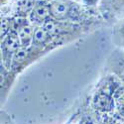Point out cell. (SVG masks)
<instances>
[{"label": "cell", "mask_w": 124, "mask_h": 124, "mask_svg": "<svg viewBox=\"0 0 124 124\" xmlns=\"http://www.w3.org/2000/svg\"><path fill=\"white\" fill-rule=\"evenodd\" d=\"M50 13V8L48 6H46L45 4H39L38 6L35 7L33 14H32V19L35 21L39 22L40 20L45 19Z\"/></svg>", "instance_id": "cell-1"}, {"label": "cell", "mask_w": 124, "mask_h": 124, "mask_svg": "<svg viewBox=\"0 0 124 124\" xmlns=\"http://www.w3.org/2000/svg\"><path fill=\"white\" fill-rule=\"evenodd\" d=\"M68 5L64 2H55L51 6V12L55 17L62 18L68 13Z\"/></svg>", "instance_id": "cell-2"}, {"label": "cell", "mask_w": 124, "mask_h": 124, "mask_svg": "<svg viewBox=\"0 0 124 124\" xmlns=\"http://www.w3.org/2000/svg\"><path fill=\"white\" fill-rule=\"evenodd\" d=\"M31 37H32V29L29 26H25L19 31V39L23 44H28Z\"/></svg>", "instance_id": "cell-3"}, {"label": "cell", "mask_w": 124, "mask_h": 124, "mask_svg": "<svg viewBox=\"0 0 124 124\" xmlns=\"http://www.w3.org/2000/svg\"><path fill=\"white\" fill-rule=\"evenodd\" d=\"M20 43H19V39L16 36H10L7 38V40L5 41V46L7 48L8 51L10 52H14L18 49Z\"/></svg>", "instance_id": "cell-4"}, {"label": "cell", "mask_w": 124, "mask_h": 124, "mask_svg": "<svg viewBox=\"0 0 124 124\" xmlns=\"http://www.w3.org/2000/svg\"><path fill=\"white\" fill-rule=\"evenodd\" d=\"M33 5H34L33 0H19L18 2V8L22 12H27L29 10H31L33 8Z\"/></svg>", "instance_id": "cell-5"}, {"label": "cell", "mask_w": 124, "mask_h": 124, "mask_svg": "<svg viewBox=\"0 0 124 124\" xmlns=\"http://www.w3.org/2000/svg\"><path fill=\"white\" fill-rule=\"evenodd\" d=\"M47 31L45 29H38L35 31V34H34V39L37 42H43V41L46 40L47 38Z\"/></svg>", "instance_id": "cell-6"}, {"label": "cell", "mask_w": 124, "mask_h": 124, "mask_svg": "<svg viewBox=\"0 0 124 124\" xmlns=\"http://www.w3.org/2000/svg\"><path fill=\"white\" fill-rule=\"evenodd\" d=\"M27 56V52L26 51H19L15 54L14 56V61L15 62H23Z\"/></svg>", "instance_id": "cell-7"}, {"label": "cell", "mask_w": 124, "mask_h": 124, "mask_svg": "<svg viewBox=\"0 0 124 124\" xmlns=\"http://www.w3.org/2000/svg\"><path fill=\"white\" fill-rule=\"evenodd\" d=\"M107 102H108V98H107L106 96L103 95V96H100V97H99L97 104H98V106H99V107L104 108V107L107 105Z\"/></svg>", "instance_id": "cell-8"}, {"label": "cell", "mask_w": 124, "mask_h": 124, "mask_svg": "<svg viewBox=\"0 0 124 124\" xmlns=\"http://www.w3.org/2000/svg\"><path fill=\"white\" fill-rule=\"evenodd\" d=\"M44 29L47 31L48 33H51V32H53L54 29H55V24L52 22V21H48L45 23V26H44Z\"/></svg>", "instance_id": "cell-9"}, {"label": "cell", "mask_w": 124, "mask_h": 124, "mask_svg": "<svg viewBox=\"0 0 124 124\" xmlns=\"http://www.w3.org/2000/svg\"><path fill=\"white\" fill-rule=\"evenodd\" d=\"M8 21L7 20H2L1 22V36H4L5 33L8 31Z\"/></svg>", "instance_id": "cell-10"}, {"label": "cell", "mask_w": 124, "mask_h": 124, "mask_svg": "<svg viewBox=\"0 0 124 124\" xmlns=\"http://www.w3.org/2000/svg\"><path fill=\"white\" fill-rule=\"evenodd\" d=\"M85 2L88 3V4H93L96 2V0H85Z\"/></svg>", "instance_id": "cell-11"}]
</instances>
